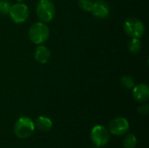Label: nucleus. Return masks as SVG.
<instances>
[{
	"mask_svg": "<svg viewBox=\"0 0 149 148\" xmlns=\"http://www.w3.org/2000/svg\"><path fill=\"white\" fill-rule=\"evenodd\" d=\"M34 58L35 60L41 64V65H45L46 64L51 58V51L44 44H38L34 52Z\"/></svg>",
	"mask_w": 149,
	"mask_h": 148,
	"instance_id": "10",
	"label": "nucleus"
},
{
	"mask_svg": "<svg viewBox=\"0 0 149 148\" xmlns=\"http://www.w3.org/2000/svg\"><path fill=\"white\" fill-rule=\"evenodd\" d=\"M91 148H100V147H97V146H95V145H94V147H91Z\"/></svg>",
	"mask_w": 149,
	"mask_h": 148,
	"instance_id": "19",
	"label": "nucleus"
},
{
	"mask_svg": "<svg viewBox=\"0 0 149 148\" xmlns=\"http://www.w3.org/2000/svg\"><path fill=\"white\" fill-rule=\"evenodd\" d=\"M36 13L41 22H51L56 13L54 3L51 0H39L36 6Z\"/></svg>",
	"mask_w": 149,
	"mask_h": 148,
	"instance_id": "3",
	"label": "nucleus"
},
{
	"mask_svg": "<svg viewBox=\"0 0 149 148\" xmlns=\"http://www.w3.org/2000/svg\"><path fill=\"white\" fill-rule=\"evenodd\" d=\"M120 83L127 89H132L135 85V81H134V78L131 76H128V75L123 76L120 79Z\"/></svg>",
	"mask_w": 149,
	"mask_h": 148,
	"instance_id": "14",
	"label": "nucleus"
},
{
	"mask_svg": "<svg viewBox=\"0 0 149 148\" xmlns=\"http://www.w3.org/2000/svg\"><path fill=\"white\" fill-rule=\"evenodd\" d=\"M141 49V42L140 38H132L128 43V50L132 53H137Z\"/></svg>",
	"mask_w": 149,
	"mask_h": 148,
	"instance_id": "12",
	"label": "nucleus"
},
{
	"mask_svg": "<svg viewBox=\"0 0 149 148\" xmlns=\"http://www.w3.org/2000/svg\"><path fill=\"white\" fill-rule=\"evenodd\" d=\"M138 113L141 116H146L149 113V105L148 103H142L139 107H138Z\"/></svg>",
	"mask_w": 149,
	"mask_h": 148,
	"instance_id": "17",
	"label": "nucleus"
},
{
	"mask_svg": "<svg viewBox=\"0 0 149 148\" xmlns=\"http://www.w3.org/2000/svg\"><path fill=\"white\" fill-rule=\"evenodd\" d=\"M91 13L95 17L101 18V19L107 18L110 14L109 5L106 2L101 1V0L95 1V2H93V5Z\"/></svg>",
	"mask_w": 149,
	"mask_h": 148,
	"instance_id": "8",
	"label": "nucleus"
},
{
	"mask_svg": "<svg viewBox=\"0 0 149 148\" xmlns=\"http://www.w3.org/2000/svg\"><path fill=\"white\" fill-rule=\"evenodd\" d=\"M17 1L18 3H23V2H24V0H17Z\"/></svg>",
	"mask_w": 149,
	"mask_h": 148,
	"instance_id": "18",
	"label": "nucleus"
},
{
	"mask_svg": "<svg viewBox=\"0 0 149 148\" xmlns=\"http://www.w3.org/2000/svg\"><path fill=\"white\" fill-rule=\"evenodd\" d=\"M35 128V124L31 119L20 117L14 125V133L18 139L25 140L32 135Z\"/></svg>",
	"mask_w": 149,
	"mask_h": 148,
	"instance_id": "2",
	"label": "nucleus"
},
{
	"mask_svg": "<svg viewBox=\"0 0 149 148\" xmlns=\"http://www.w3.org/2000/svg\"><path fill=\"white\" fill-rule=\"evenodd\" d=\"M34 124H35V127H37L40 132H43V133L49 132L52 128V126H53L52 120L45 116L38 117Z\"/></svg>",
	"mask_w": 149,
	"mask_h": 148,
	"instance_id": "11",
	"label": "nucleus"
},
{
	"mask_svg": "<svg viewBox=\"0 0 149 148\" xmlns=\"http://www.w3.org/2000/svg\"><path fill=\"white\" fill-rule=\"evenodd\" d=\"M137 145L136 136L133 133H128L123 140V146L125 148H135Z\"/></svg>",
	"mask_w": 149,
	"mask_h": 148,
	"instance_id": "13",
	"label": "nucleus"
},
{
	"mask_svg": "<svg viewBox=\"0 0 149 148\" xmlns=\"http://www.w3.org/2000/svg\"><path fill=\"white\" fill-rule=\"evenodd\" d=\"M134 99L141 103L147 102L149 99V86L147 84L141 83L134 85L133 88Z\"/></svg>",
	"mask_w": 149,
	"mask_h": 148,
	"instance_id": "9",
	"label": "nucleus"
},
{
	"mask_svg": "<svg viewBox=\"0 0 149 148\" xmlns=\"http://www.w3.org/2000/svg\"><path fill=\"white\" fill-rule=\"evenodd\" d=\"M90 137L91 140L95 146L103 147L107 145L110 140V133L105 126L98 125L93 127Z\"/></svg>",
	"mask_w": 149,
	"mask_h": 148,
	"instance_id": "6",
	"label": "nucleus"
},
{
	"mask_svg": "<svg viewBox=\"0 0 149 148\" xmlns=\"http://www.w3.org/2000/svg\"><path fill=\"white\" fill-rule=\"evenodd\" d=\"M50 36V30L47 24L44 22H37L34 23L28 31V37L30 40L38 45L43 44L47 41Z\"/></svg>",
	"mask_w": 149,
	"mask_h": 148,
	"instance_id": "1",
	"label": "nucleus"
},
{
	"mask_svg": "<svg viewBox=\"0 0 149 148\" xmlns=\"http://www.w3.org/2000/svg\"><path fill=\"white\" fill-rule=\"evenodd\" d=\"M130 128L128 120L124 117H117L111 120L108 126V131L113 135L121 136L126 134Z\"/></svg>",
	"mask_w": 149,
	"mask_h": 148,
	"instance_id": "7",
	"label": "nucleus"
},
{
	"mask_svg": "<svg viewBox=\"0 0 149 148\" xmlns=\"http://www.w3.org/2000/svg\"><path fill=\"white\" fill-rule=\"evenodd\" d=\"M10 6L11 4L8 0H0V14L8 15Z\"/></svg>",
	"mask_w": 149,
	"mask_h": 148,
	"instance_id": "16",
	"label": "nucleus"
},
{
	"mask_svg": "<svg viewBox=\"0 0 149 148\" xmlns=\"http://www.w3.org/2000/svg\"><path fill=\"white\" fill-rule=\"evenodd\" d=\"M78 3L81 10L87 11V12H91L93 9V0H78Z\"/></svg>",
	"mask_w": 149,
	"mask_h": 148,
	"instance_id": "15",
	"label": "nucleus"
},
{
	"mask_svg": "<svg viewBox=\"0 0 149 148\" xmlns=\"http://www.w3.org/2000/svg\"><path fill=\"white\" fill-rule=\"evenodd\" d=\"M9 15L15 24H24L28 19L30 15V10L25 3H17L10 6Z\"/></svg>",
	"mask_w": 149,
	"mask_h": 148,
	"instance_id": "5",
	"label": "nucleus"
},
{
	"mask_svg": "<svg viewBox=\"0 0 149 148\" xmlns=\"http://www.w3.org/2000/svg\"><path fill=\"white\" fill-rule=\"evenodd\" d=\"M125 32L131 38H141L145 33V25L138 18L129 17L126 19L123 24Z\"/></svg>",
	"mask_w": 149,
	"mask_h": 148,
	"instance_id": "4",
	"label": "nucleus"
}]
</instances>
